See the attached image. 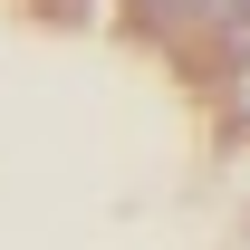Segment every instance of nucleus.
<instances>
[{"instance_id": "obj_1", "label": "nucleus", "mask_w": 250, "mask_h": 250, "mask_svg": "<svg viewBox=\"0 0 250 250\" xmlns=\"http://www.w3.org/2000/svg\"><path fill=\"white\" fill-rule=\"evenodd\" d=\"M231 58H250V0L231 10Z\"/></svg>"}, {"instance_id": "obj_2", "label": "nucleus", "mask_w": 250, "mask_h": 250, "mask_svg": "<svg viewBox=\"0 0 250 250\" xmlns=\"http://www.w3.org/2000/svg\"><path fill=\"white\" fill-rule=\"evenodd\" d=\"M231 106H241V116H250V58H241V77H231Z\"/></svg>"}]
</instances>
